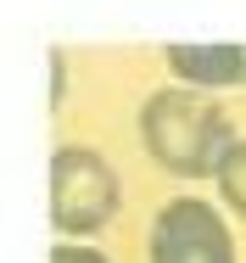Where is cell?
<instances>
[{"mask_svg": "<svg viewBox=\"0 0 246 263\" xmlns=\"http://www.w3.org/2000/svg\"><path fill=\"white\" fill-rule=\"evenodd\" d=\"M140 129H146L151 157L162 168H174V174H218L224 152L235 146L224 106L207 101L196 84L157 90L146 101V112H140Z\"/></svg>", "mask_w": 246, "mask_h": 263, "instance_id": "cell-1", "label": "cell"}, {"mask_svg": "<svg viewBox=\"0 0 246 263\" xmlns=\"http://www.w3.org/2000/svg\"><path fill=\"white\" fill-rule=\"evenodd\" d=\"M118 208V179L106 157L84 146H62L50 157V218L62 235H96Z\"/></svg>", "mask_w": 246, "mask_h": 263, "instance_id": "cell-2", "label": "cell"}, {"mask_svg": "<svg viewBox=\"0 0 246 263\" xmlns=\"http://www.w3.org/2000/svg\"><path fill=\"white\" fill-rule=\"evenodd\" d=\"M151 263H235V241L218 208L201 196H179L151 224Z\"/></svg>", "mask_w": 246, "mask_h": 263, "instance_id": "cell-3", "label": "cell"}, {"mask_svg": "<svg viewBox=\"0 0 246 263\" xmlns=\"http://www.w3.org/2000/svg\"><path fill=\"white\" fill-rule=\"evenodd\" d=\"M168 67L179 73V84L230 90L246 84V45H168Z\"/></svg>", "mask_w": 246, "mask_h": 263, "instance_id": "cell-4", "label": "cell"}, {"mask_svg": "<svg viewBox=\"0 0 246 263\" xmlns=\"http://www.w3.org/2000/svg\"><path fill=\"white\" fill-rule=\"evenodd\" d=\"M218 191H224V202L246 218V140H235L230 152H224V162H218Z\"/></svg>", "mask_w": 246, "mask_h": 263, "instance_id": "cell-5", "label": "cell"}, {"mask_svg": "<svg viewBox=\"0 0 246 263\" xmlns=\"http://www.w3.org/2000/svg\"><path fill=\"white\" fill-rule=\"evenodd\" d=\"M50 263H106L101 252H90V247H56L50 252Z\"/></svg>", "mask_w": 246, "mask_h": 263, "instance_id": "cell-6", "label": "cell"}]
</instances>
